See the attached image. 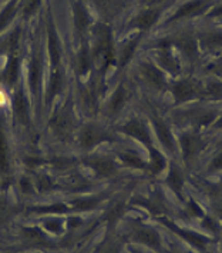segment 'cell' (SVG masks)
<instances>
[{
    "instance_id": "cell-10",
    "label": "cell",
    "mask_w": 222,
    "mask_h": 253,
    "mask_svg": "<svg viewBox=\"0 0 222 253\" xmlns=\"http://www.w3.org/2000/svg\"><path fill=\"white\" fill-rule=\"evenodd\" d=\"M154 129H156V133H157L161 145L165 147L168 152L174 153L175 152V143H174V136L171 133L170 127L162 120L156 119L154 120Z\"/></svg>"
},
{
    "instance_id": "cell-13",
    "label": "cell",
    "mask_w": 222,
    "mask_h": 253,
    "mask_svg": "<svg viewBox=\"0 0 222 253\" xmlns=\"http://www.w3.org/2000/svg\"><path fill=\"white\" fill-rule=\"evenodd\" d=\"M98 12L105 17H114L121 12L124 6V0H94Z\"/></svg>"
},
{
    "instance_id": "cell-7",
    "label": "cell",
    "mask_w": 222,
    "mask_h": 253,
    "mask_svg": "<svg viewBox=\"0 0 222 253\" xmlns=\"http://www.w3.org/2000/svg\"><path fill=\"white\" fill-rule=\"evenodd\" d=\"M141 73H143L144 79L147 80L153 87L156 89H164L165 87V79L162 72L157 66L151 65V63H143L141 65Z\"/></svg>"
},
{
    "instance_id": "cell-28",
    "label": "cell",
    "mask_w": 222,
    "mask_h": 253,
    "mask_svg": "<svg viewBox=\"0 0 222 253\" xmlns=\"http://www.w3.org/2000/svg\"><path fill=\"white\" fill-rule=\"evenodd\" d=\"M92 54L89 52V49H83L81 52H80L79 57H77V69H79L80 73H84V72H87L89 70V67L92 65Z\"/></svg>"
},
{
    "instance_id": "cell-29",
    "label": "cell",
    "mask_w": 222,
    "mask_h": 253,
    "mask_svg": "<svg viewBox=\"0 0 222 253\" xmlns=\"http://www.w3.org/2000/svg\"><path fill=\"white\" fill-rule=\"evenodd\" d=\"M212 208L215 214L222 220V189H218L217 193L212 195Z\"/></svg>"
},
{
    "instance_id": "cell-18",
    "label": "cell",
    "mask_w": 222,
    "mask_h": 253,
    "mask_svg": "<svg viewBox=\"0 0 222 253\" xmlns=\"http://www.w3.org/2000/svg\"><path fill=\"white\" fill-rule=\"evenodd\" d=\"M150 149V169L154 174L159 173L164 170L165 168V158L161 155V152H158L157 149H154L153 146H148Z\"/></svg>"
},
{
    "instance_id": "cell-39",
    "label": "cell",
    "mask_w": 222,
    "mask_h": 253,
    "mask_svg": "<svg viewBox=\"0 0 222 253\" xmlns=\"http://www.w3.org/2000/svg\"><path fill=\"white\" fill-rule=\"evenodd\" d=\"M134 253H140V252H134Z\"/></svg>"
},
{
    "instance_id": "cell-16",
    "label": "cell",
    "mask_w": 222,
    "mask_h": 253,
    "mask_svg": "<svg viewBox=\"0 0 222 253\" xmlns=\"http://www.w3.org/2000/svg\"><path fill=\"white\" fill-rule=\"evenodd\" d=\"M167 183L170 185V187L178 195H183V186H184V174L181 172V169L178 166H172L170 170V174L167 177Z\"/></svg>"
},
{
    "instance_id": "cell-2",
    "label": "cell",
    "mask_w": 222,
    "mask_h": 253,
    "mask_svg": "<svg viewBox=\"0 0 222 253\" xmlns=\"http://www.w3.org/2000/svg\"><path fill=\"white\" fill-rule=\"evenodd\" d=\"M211 6H212L211 0H190L188 3L183 4L175 13L171 16L168 23L181 20V19L194 17V16H198V14H202L204 12H207Z\"/></svg>"
},
{
    "instance_id": "cell-34",
    "label": "cell",
    "mask_w": 222,
    "mask_h": 253,
    "mask_svg": "<svg viewBox=\"0 0 222 253\" xmlns=\"http://www.w3.org/2000/svg\"><path fill=\"white\" fill-rule=\"evenodd\" d=\"M212 16H222V4L221 6H217L212 12H211Z\"/></svg>"
},
{
    "instance_id": "cell-22",
    "label": "cell",
    "mask_w": 222,
    "mask_h": 253,
    "mask_svg": "<svg viewBox=\"0 0 222 253\" xmlns=\"http://www.w3.org/2000/svg\"><path fill=\"white\" fill-rule=\"evenodd\" d=\"M19 73V59L14 53L10 54L7 66H6V72H4V79L7 83H13Z\"/></svg>"
},
{
    "instance_id": "cell-19",
    "label": "cell",
    "mask_w": 222,
    "mask_h": 253,
    "mask_svg": "<svg viewBox=\"0 0 222 253\" xmlns=\"http://www.w3.org/2000/svg\"><path fill=\"white\" fill-rule=\"evenodd\" d=\"M127 99H128V92H127V89H126L123 84H120L118 89L116 90V93H114V96H113V99H111V102H110V109H111V112L116 113L118 110H121L123 106L126 105Z\"/></svg>"
},
{
    "instance_id": "cell-14",
    "label": "cell",
    "mask_w": 222,
    "mask_h": 253,
    "mask_svg": "<svg viewBox=\"0 0 222 253\" xmlns=\"http://www.w3.org/2000/svg\"><path fill=\"white\" fill-rule=\"evenodd\" d=\"M198 44L204 49H208V50H215V49H222V33L221 32H209L202 35L199 40H198Z\"/></svg>"
},
{
    "instance_id": "cell-37",
    "label": "cell",
    "mask_w": 222,
    "mask_h": 253,
    "mask_svg": "<svg viewBox=\"0 0 222 253\" xmlns=\"http://www.w3.org/2000/svg\"><path fill=\"white\" fill-rule=\"evenodd\" d=\"M144 1H145L147 4H150V6H151V4H156V3H159V1H162V0H144Z\"/></svg>"
},
{
    "instance_id": "cell-17",
    "label": "cell",
    "mask_w": 222,
    "mask_h": 253,
    "mask_svg": "<svg viewBox=\"0 0 222 253\" xmlns=\"http://www.w3.org/2000/svg\"><path fill=\"white\" fill-rule=\"evenodd\" d=\"M140 39H141V36H137V38L131 39L130 42H127L123 46V49L120 52V56H118V65L120 66H126L130 62L132 54H134L135 49H137V46H138V43H140Z\"/></svg>"
},
{
    "instance_id": "cell-12",
    "label": "cell",
    "mask_w": 222,
    "mask_h": 253,
    "mask_svg": "<svg viewBox=\"0 0 222 253\" xmlns=\"http://www.w3.org/2000/svg\"><path fill=\"white\" fill-rule=\"evenodd\" d=\"M158 20V10L157 9H148L138 16H135V19L132 20V26L140 29V30H148L156 25Z\"/></svg>"
},
{
    "instance_id": "cell-21",
    "label": "cell",
    "mask_w": 222,
    "mask_h": 253,
    "mask_svg": "<svg viewBox=\"0 0 222 253\" xmlns=\"http://www.w3.org/2000/svg\"><path fill=\"white\" fill-rule=\"evenodd\" d=\"M92 166L97 173L104 174V176H110L116 170L114 163L108 159H94L92 162Z\"/></svg>"
},
{
    "instance_id": "cell-26",
    "label": "cell",
    "mask_w": 222,
    "mask_h": 253,
    "mask_svg": "<svg viewBox=\"0 0 222 253\" xmlns=\"http://www.w3.org/2000/svg\"><path fill=\"white\" fill-rule=\"evenodd\" d=\"M9 169V160H7V143L4 139L3 130L0 129V170L6 173Z\"/></svg>"
},
{
    "instance_id": "cell-23",
    "label": "cell",
    "mask_w": 222,
    "mask_h": 253,
    "mask_svg": "<svg viewBox=\"0 0 222 253\" xmlns=\"http://www.w3.org/2000/svg\"><path fill=\"white\" fill-rule=\"evenodd\" d=\"M14 112L23 122H26V123L29 122V110H27L26 99L20 92L16 94V97H14Z\"/></svg>"
},
{
    "instance_id": "cell-35",
    "label": "cell",
    "mask_w": 222,
    "mask_h": 253,
    "mask_svg": "<svg viewBox=\"0 0 222 253\" xmlns=\"http://www.w3.org/2000/svg\"><path fill=\"white\" fill-rule=\"evenodd\" d=\"M212 127H215V129H222V115L220 119H217L214 122V125H212Z\"/></svg>"
},
{
    "instance_id": "cell-3",
    "label": "cell",
    "mask_w": 222,
    "mask_h": 253,
    "mask_svg": "<svg viewBox=\"0 0 222 253\" xmlns=\"http://www.w3.org/2000/svg\"><path fill=\"white\" fill-rule=\"evenodd\" d=\"M159 222H162L165 226L170 227L171 230H172L177 236H180L181 239H184L185 242H188V243H191L192 246H195L198 249H204V248L208 245L209 239L207 236H204V235H199V233L191 232V230H187V229H181V227H178L175 223H172L171 220L165 219V217H161Z\"/></svg>"
},
{
    "instance_id": "cell-8",
    "label": "cell",
    "mask_w": 222,
    "mask_h": 253,
    "mask_svg": "<svg viewBox=\"0 0 222 253\" xmlns=\"http://www.w3.org/2000/svg\"><path fill=\"white\" fill-rule=\"evenodd\" d=\"M73 13H74V27H76V33L77 35H84L86 30L89 29L90 23V16L87 13L86 7L83 6L81 1H74L73 4Z\"/></svg>"
},
{
    "instance_id": "cell-33",
    "label": "cell",
    "mask_w": 222,
    "mask_h": 253,
    "mask_svg": "<svg viewBox=\"0 0 222 253\" xmlns=\"http://www.w3.org/2000/svg\"><path fill=\"white\" fill-rule=\"evenodd\" d=\"M204 226L208 227L209 230H212V232H215V229H217V226H215V222H214L211 217H204Z\"/></svg>"
},
{
    "instance_id": "cell-15",
    "label": "cell",
    "mask_w": 222,
    "mask_h": 253,
    "mask_svg": "<svg viewBox=\"0 0 222 253\" xmlns=\"http://www.w3.org/2000/svg\"><path fill=\"white\" fill-rule=\"evenodd\" d=\"M217 116H218L217 110H198L192 116V125H195L196 127H208L214 125Z\"/></svg>"
},
{
    "instance_id": "cell-31",
    "label": "cell",
    "mask_w": 222,
    "mask_h": 253,
    "mask_svg": "<svg viewBox=\"0 0 222 253\" xmlns=\"http://www.w3.org/2000/svg\"><path fill=\"white\" fill-rule=\"evenodd\" d=\"M40 4V0H26V3H25V9H23V12H25V16L29 17L30 14H33L36 12V9L39 7Z\"/></svg>"
},
{
    "instance_id": "cell-36",
    "label": "cell",
    "mask_w": 222,
    "mask_h": 253,
    "mask_svg": "<svg viewBox=\"0 0 222 253\" xmlns=\"http://www.w3.org/2000/svg\"><path fill=\"white\" fill-rule=\"evenodd\" d=\"M3 219H4V206H3L1 202H0V223H1Z\"/></svg>"
},
{
    "instance_id": "cell-20",
    "label": "cell",
    "mask_w": 222,
    "mask_h": 253,
    "mask_svg": "<svg viewBox=\"0 0 222 253\" xmlns=\"http://www.w3.org/2000/svg\"><path fill=\"white\" fill-rule=\"evenodd\" d=\"M40 78H41V60H40L39 56H34L32 60V65H30V75H29L30 86L33 89V92L39 86Z\"/></svg>"
},
{
    "instance_id": "cell-38",
    "label": "cell",
    "mask_w": 222,
    "mask_h": 253,
    "mask_svg": "<svg viewBox=\"0 0 222 253\" xmlns=\"http://www.w3.org/2000/svg\"><path fill=\"white\" fill-rule=\"evenodd\" d=\"M171 253H188V252H183V251H174V252Z\"/></svg>"
},
{
    "instance_id": "cell-25",
    "label": "cell",
    "mask_w": 222,
    "mask_h": 253,
    "mask_svg": "<svg viewBox=\"0 0 222 253\" xmlns=\"http://www.w3.org/2000/svg\"><path fill=\"white\" fill-rule=\"evenodd\" d=\"M120 159L121 162H124L126 165H128L131 168H135V169H144L145 168V163H144L141 158L132 152H124V153H120Z\"/></svg>"
},
{
    "instance_id": "cell-11",
    "label": "cell",
    "mask_w": 222,
    "mask_h": 253,
    "mask_svg": "<svg viewBox=\"0 0 222 253\" xmlns=\"http://www.w3.org/2000/svg\"><path fill=\"white\" fill-rule=\"evenodd\" d=\"M172 43L178 46L190 60H195L198 56V42L191 35H183Z\"/></svg>"
},
{
    "instance_id": "cell-24",
    "label": "cell",
    "mask_w": 222,
    "mask_h": 253,
    "mask_svg": "<svg viewBox=\"0 0 222 253\" xmlns=\"http://www.w3.org/2000/svg\"><path fill=\"white\" fill-rule=\"evenodd\" d=\"M101 137H103V134L98 133L94 127H87L81 134V145L84 147H90L94 143H97L98 140H101Z\"/></svg>"
},
{
    "instance_id": "cell-1",
    "label": "cell",
    "mask_w": 222,
    "mask_h": 253,
    "mask_svg": "<svg viewBox=\"0 0 222 253\" xmlns=\"http://www.w3.org/2000/svg\"><path fill=\"white\" fill-rule=\"evenodd\" d=\"M180 143L183 149V159L187 165H192L204 150V147L207 146V142L194 133L183 134Z\"/></svg>"
},
{
    "instance_id": "cell-6",
    "label": "cell",
    "mask_w": 222,
    "mask_h": 253,
    "mask_svg": "<svg viewBox=\"0 0 222 253\" xmlns=\"http://www.w3.org/2000/svg\"><path fill=\"white\" fill-rule=\"evenodd\" d=\"M132 239L135 242H140V243H144L153 249L158 251L161 248V240H159V236L158 233L151 229V227H145V226H140L135 227L134 232H132Z\"/></svg>"
},
{
    "instance_id": "cell-27",
    "label": "cell",
    "mask_w": 222,
    "mask_h": 253,
    "mask_svg": "<svg viewBox=\"0 0 222 253\" xmlns=\"http://www.w3.org/2000/svg\"><path fill=\"white\" fill-rule=\"evenodd\" d=\"M14 13H16V1H12L0 13V32L10 23V20L14 17Z\"/></svg>"
},
{
    "instance_id": "cell-4",
    "label": "cell",
    "mask_w": 222,
    "mask_h": 253,
    "mask_svg": "<svg viewBox=\"0 0 222 253\" xmlns=\"http://www.w3.org/2000/svg\"><path fill=\"white\" fill-rule=\"evenodd\" d=\"M199 94H201L199 89L191 80H180L172 84V96L177 105L194 100L196 97H199Z\"/></svg>"
},
{
    "instance_id": "cell-9",
    "label": "cell",
    "mask_w": 222,
    "mask_h": 253,
    "mask_svg": "<svg viewBox=\"0 0 222 253\" xmlns=\"http://www.w3.org/2000/svg\"><path fill=\"white\" fill-rule=\"evenodd\" d=\"M161 46L162 47H161V52H159V56H158L159 65H161V67L164 70H168L170 73L177 75L180 72V63H178V60L174 57V54L171 52V44L170 43H167V44L162 43Z\"/></svg>"
},
{
    "instance_id": "cell-30",
    "label": "cell",
    "mask_w": 222,
    "mask_h": 253,
    "mask_svg": "<svg viewBox=\"0 0 222 253\" xmlns=\"http://www.w3.org/2000/svg\"><path fill=\"white\" fill-rule=\"evenodd\" d=\"M187 211H188V213L191 214L192 217H202V216H204V212H202V209L199 208V205H198L196 202H194L192 199H190V202H188Z\"/></svg>"
},
{
    "instance_id": "cell-32",
    "label": "cell",
    "mask_w": 222,
    "mask_h": 253,
    "mask_svg": "<svg viewBox=\"0 0 222 253\" xmlns=\"http://www.w3.org/2000/svg\"><path fill=\"white\" fill-rule=\"evenodd\" d=\"M209 170L211 172H218L222 170V149L220 153L215 155V158L211 160V165H209Z\"/></svg>"
},
{
    "instance_id": "cell-5",
    "label": "cell",
    "mask_w": 222,
    "mask_h": 253,
    "mask_svg": "<svg viewBox=\"0 0 222 253\" xmlns=\"http://www.w3.org/2000/svg\"><path fill=\"white\" fill-rule=\"evenodd\" d=\"M121 132H124L128 136H132L134 139L140 140L147 147L151 146V137H150V133H148V129H147V126L144 125L143 122H140V120H130L127 125H124L121 127Z\"/></svg>"
}]
</instances>
